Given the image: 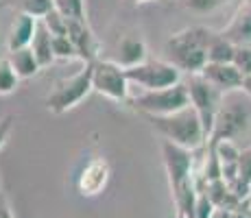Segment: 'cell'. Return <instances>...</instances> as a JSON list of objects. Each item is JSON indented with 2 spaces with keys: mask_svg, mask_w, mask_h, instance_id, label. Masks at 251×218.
Listing matches in <instances>:
<instances>
[{
  "mask_svg": "<svg viewBox=\"0 0 251 218\" xmlns=\"http://www.w3.org/2000/svg\"><path fill=\"white\" fill-rule=\"evenodd\" d=\"M20 76H18L16 68L11 66V61H9V57H2L0 59V96H9L13 94V92L18 90V85H20Z\"/></svg>",
  "mask_w": 251,
  "mask_h": 218,
  "instance_id": "obj_22",
  "label": "cell"
},
{
  "mask_svg": "<svg viewBox=\"0 0 251 218\" xmlns=\"http://www.w3.org/2000/svg\"><path fill=\"white\" fill-rule=\"evenodd\" d=\"M7 4L16 9L18 13H31L35 18H44L55 7V0H7Z\"/></svg>",
  "mask_w": 251,
  "mask_h": 218,
  "instance_id": "obj_20",
  "label": "cell"
},
{
  "mask_svg": "<svg viewBox=\"0 0 251 218\" xmlns=\"http://www.w3.org/2000/svg\"><path fill=\"white\" fill-rule=\"evenodd\" d=\"M245 2H247V4H249V7H251V0H245Z\"/></svg>",
  "mask_w": 251,
  "mask_h": 218,
  "instance_id": "obj_36",
  "label": "cell"
},
{
  "mask_svg": "<svg viewBox=\"0 0 251 218\" xmlns=\"http://www.w3.org/2000/svg\"><path fill=\"white\" fill-rule=\"evenodd\" d=\"M55 7L66 18H88L85 16V0H55Z\"/></svg>",
  "mask_w": 251,
  "mask_h": 218,
  "instance_id": "obj_26",
  "label": "cell"
},
{
  "mask_svg": "<svg viewBox=\"0 0 251 218\" xmlns=\"http://www.w3.org/2000/svg\"><path fill=\"white\" fill-rule=\"evenodd\" d=\"M240 90H243L245 94H247L249 98H251V76H245V81H243V87H240Z\"/></svg>",
  "mask_w": 251,
  "mask_h": 218,
  "instance_id": "obj_32",
  "label": "cell"
},
{
  "mask_svg": "<svg viewBox=\"0 0 251 218\" xmlns=\"http://www.w3.org/2000/svg\"><path fill=\"white\" fill-rule=\"evenodd\" d=\"M37 24L40 18L31 16V13H18L13 18L11 26H9V35H7V50H20V48H28L35 37Z\"/></svg>",
  "mask_w": 251,
  "mask_h": 218,
  "instance_id": "obj_13",
  "label": "cell"
},
{
  "mask_svg": "<svg viewBox=\"0 0 251 218\" xmlns=\"http://www.w3.org/2000/svg\"><path fill=\"white\" fill-rule=\"evenodd\" d=\"M229 0H181V4L192 13H210L216 11L219 7L227 4Z\"/></svg>",
  "mask_w": 251,
  "mask_h": 218,
  "instance_id": "obj_25",
  "label": "cell"
},
{
  "mask_svg": "<svg viewBox=\"0 0 251 218\" xmlns=\"http://www.w3.org/2000/svg\"><path fill=\"white\" fill-rule=\"evenodd\" d=\"M144 118L160 133L162 140L179 144V146L190 148V151H197V148L207 144L203 122H201L199 114H197V109L192 105L168 116H144Z\"/></svg>",
  "mask_w": 251,
  "mask_h": 218,
  "instance_id": "obj_3",
  "label": "cell"
},
{
  "mask_svg": "<svg viewBox=\"0 0 251 218\" xmlns=\"http://www.w3.org/2000/svg\"><path fill=\"white\" fill-rule=\"evenodd\" d=\"M249 192H251V190H249Z\"/></svg>",
  "mask_w": 251,
  "mask_h": 218,
  "instance_id": "obj_37",
  "label": "cell"
},
{
  "mask_svg": "<svg viewBox=\"0 0 251 218\" xmlns=\"http://www.w3.org/2000/svg\"><path fill=\"white\" fill-rule=\"evenodd\" d=\"M52 48L57 59H79L75 44L68 35H52Z\"/></svg>",
  "mask_w": 251,
  "mask_h": 218,
  "instance_id": "obj_24",
  "label": "cell"
},
{
  "mask_svg": "<svg viewBox=\"0 0 251 218\" xmlns=\"http://www.w3.org/2000/svg\"><path fill=\"white\" fill-rule=\"evenodd\" d=\"M68 37L76 48V55L83 64H92L100 57L99 37L92 31L88 18H68Z\"/></svg>",
  "mask_w": 251,
  "mask_h": 218,
  "instance_id": "obj_11",
  "label": "cell"
},
{
  "mask_svg": "<svg viewBox=\"0 0 251 218\" xmlns=\"http://www.w3.org/2000/svg\"><path fill=\"white\" fill-rule=\"evenodd\" d=\"M109 177H112V164L107 162V157H92L76 174V192L85 198L99 196L107 188Z\"/></svg>",
  "mask_w": 251,
  "mask_h": 218,
  "instance_id": "obj_10",
  "label": "cell"
},
{
  "mask_svg": "<svg viewBox=\"0 0 251 218\" xmlns=\"http://www.w3.org/2000/svg\"><path fill=\"white\" fill-rule=\"evenodd\" d=\"M162 159L168 174L171 192H177L181 188L195 183V151L183 148L179 144H173L168 140H162Z\"/></svg>",
  "mask_w": 251,
  "mask_h": 218,
  "instance_id": "obj_9",
  "label": "cell"
},
{
  "mask_svg": "<svg viewBox=\"0 0 251 218\" xmlns=\"http://www.w3.org/2000/svg\"><path fill=\"white\" fill-rule=\"evenodd\" d=\"M223 140H231L236 144L249 140L251 144V98L243 90L229 92L223 96L207 144H216Z\"/></svg>",
  "mask_w": 251,
  "mask_h": 218,
  "instance_id": "obj_2",
  "label": "cell"
},
{
  "mask_svg": "<svg viewBox=\"0 0 251 218\" xmlns=\"http://www.w3.org/2000/svg\"><path fill=\"white\" fill-rule=\"evenodd\" d=\"M131 107L142 116H168L190 105V92L186 81L162 90H140V94L129 98Z\"/></svg>",
  "mask_w": 251,
  "mask_h": 218,
  "instance_id": "obj_5",
  "label": "cell"
},
{
  "mask_svg": "<svg viewBox=\"0 0 251 218\" xmlns=\"http://www.w3.org/2000/svg\"><path fill=\"white\" fill-rule=\"evenodd\" d=\"M129 4H147V2H153V0H127Z\"/></svg>",
  "mask_w": 251,
  "mask_h": 218,
  "instance_id": "obj_33",
  "label": "cell"
},
{
  "mask_svg": "<svg viewBox=\"0 0 251 218\" xmlns=\"http://www.w3.org/2000/svg\"><path fill=\"white\" fill-rule=\"evenodd\" d=\"M234 66L243 72V76H251V46H236Z\"/></svg>",
  "mask_w": 251,
  "mask_h": 218,
  "instance_id": "obj_27",
  "label": "cell"
},
{
  "mask_svg": "<svg viewBox=\"0 0 251 218\" xmlns=\"http://www.w3.org/2000/svg\"><path fill=\"white\" fill-rule=\"evenodd\" d=\"M147 59H149L147 42L140 35H136V33H129V35H125L118 42V57H116V61L123 68H133Z\"/></svg>",
  "mask_w": 251,
  "mask_h": 218,
  "instance_id": "obj_15",
  "label": "cell"
},
{
  "mask_svg": "<svg viewBox=\"0 0 251 218\" xmlns=\"http://www.w3.org/2000/svg\"><path fill=\"white\" fill-rule=\"evenodd\" d=\"M92 85L94 92L114 103H129L131 98V81L127 76V68H123L114 59L99 57L96 61H92Z\"/></svg>",
  "mask_w": 251,
  "mask_h": 218,
  "instance_id": "obj_6",
  "label": "cell"
},
{
  "mask_svg": "<svg viewBox=\"0 0 251 218\" xmlns=\"http://www.w3.org/2000/svg\"><path fill=\"white\" fill-rule=\"evenodd\" d=\"M40 20L46 24V28L52 33V35H68V18H66L57 7H52L44 18H40Z\"/></svg>",
  "mask_w": 251,
  "mask_h": 218,
  "instance_id": "obj_23",
  "label": "cell"
},
{
  "mask_svg": "<svg viewBox=\"0 0 251 218\" xmlns=\"http://www.w3.org/2000/svg\"><path fill=\"white\" fill-rule=\"evenodd\" d=\"M175 218H186V214H183V212H179V210H175Z\"/></svg>",
  "mask_w": 251,
  "mask_h": 218,
  "instance_id": "obj_34",
  "label": "cell"
},
{
  "mask_svg": "<svg viewBox=\"0 0 251 218\" xmlns=\"http://www.w3.org/2000/svg\"><path fill=\"white\" fill-rule=\"evenodd\" d=\"M13 122H16V116L13 114H7L0 118V148L7 144L9 135H11V129H13Z\"/></svg>",
  "mask_w": 251,
  "mask_h": 218,
  "instance_id": "obj_28",
  "label": "cell"
},
{
  "mask_svg": "<svg viewBox=\"0 0 251 218\" xmlns=\"http://www.w3.org/2000/svg\"><path fill=\"white\" fill-rule=\"evenodd\" d=\"M210 218H243L236 210H214Z\"/></svg>",
  "mask_w": 251,
  "mask_h": 218,
  "instance_id": "obj_31",
  "label": "cell"
},
{
  "mask_svg": "<svg viewBox=\"0 0 251 218\" xmlns=\"http://www.w3.org/2000/svg\"><path fill=\"white\" fill-rule=\"evenodd\" d=\"M234 55H236V44L229 42L225 35L214 33L207 48V61L210 64H234Z\"/></svg>",
  "mask_w": 251,
  "mask_h": 218,
  "instance_id": "obj_19",
  "label": "cell"
},
{
  "mask_svg": "<svg viewBox=\"0 0 251 218\" xmlns=\"http://www.w3.org/2000/svg\"><path fill=\"white\" fill-rule=\"evenodd\" d=\"M186 85H188V92H190V105L197 109V114H199L201 122H203V129H205V138H207V142H210L216 114H219L225 94L221 90H216L212 83H207L199 72H197V74H188Z\"/></svg>",
  "mask_w": 251,
  "mask_h": 218,
  "instance_id": "obj_7",
  "label": "cell"
},
{
  "mask_svg": "<svg viewBox=\"0 0 251 218\" xmlns=\"http://www.w3.org/2000/svg\"><path fill=\"white\" fill-rule=\"evenodd\" d=\"M0 218H16L13 216V210H11V203L4 192H0Z\"/></svg>",
  "mask_w": 251,
  "mask_h": 218,
  "instance_id": "obj_29",
  "label": "cell"
},
{
  "mask_svg": "<svg viewBox=\"0 0 251 218\" xmlns=\"http://www.w3.org/2000/svg\"><path fill=\"white\" fill-rule=\"evenodd\" d=\"M92 92H94L92 64H83L79 72H75L68 79L57 81L55 87L50 90V94L44 98V107L46 111H50L55 116H64L75 107H79Z\"/></svg>",
  "mask_w": 251,
  "mask_h": 218,
  "instance_id": "obj_4",
  "label": "cell"
},
{
  "mask_svg": "<svg viewBox=\"0 0 251 218\" xmlns=\"http://www.w3.org/2000/svg\"><path fill=\"white\" fill-rule=\"evenodd\" d=\"M127 76L131 85L140 90H162L181 83V70L173 66L168 59H151L149 57L142 64L127 68Z\"/></svg>",
  "mask_w": 251,
  "mask_h": 218,
  "instance_id": "obj_8",
  "label": "cell"
},
{
  "mask_svg": "<svg viewBox=\"0 0 251 218\" xmlns=\"http://www.w3.org/2000/svg\"><path fill=\"white\" fill-rule=\"evenodd\" d=\"M216 31L203 26V24H195L183 31L175 33L166 40L164 46V55L173 66H177L186 74H197L203 70L207 64V48L214 37Z\"/></svg>",
  "mask_w": 251,
  "mask_h": 218,
  "instance_id": "obj_1",
  "label": "cell"
},
{
  "mask_svg": "<svg viewBox=\"0 0 251 218\" xmlns=\"http://www.w3.org/2000/svg\"><path fill=\"white\" fill-rule=\"evenodd\" d=\"M221 35H225L236 46H251V7L245 0H240L236 13L231 16L227 26L221 31Z\"/></svg>",
  "mask_w": 251,
  "mask_h": 218,
  "instance_id": "obj_14",
  "label": "cell"
},
{
  "mask_svg": "<svg viewBox=\"0 0 251 218\" xmlns=\"http://www.w3.org/2000/svg\"><path fill=\"white\" fill-rule=\"evenodd\" d=\"M31 50L35 52L37 61H40L42 68H48L52 61L57 59L55 57V48H52V33L46 28V24L40 20L37 24V31H35V37L31 42Z\"/></svg>",
  "mask_w": 251,
  "mask_h": 218,
  "instance_id": "obj_18",
  "label": "cell"
},
{
  "mask_svg": "<svg viewBox=\"0 0 251 218\" xmlns=\"http://www.w3.org/2000/svg\"><path fill=\"white\" fill-rule=\"evenodd\" d=\"M9 61H11V66L16 68L18 76L24 81V79H33V76L40 74L42 66L40 61H37L35 52L31 50V46L28 48H20V50H9Z\"/></svg>",
  "mask_w": 251,
  "mask_h": 218,
  "instance_id": "obj_17",
  "label": "cell"
},
{
  "mask_svg": "<svg viewBox=\"0 0 251 218\" xmlns=\"http://www.w3.org/2000/svg\"><path fill=\"white\" fill-rule=\"evenodd\" d=\"M251 190V144L245 146L240 151V159H238V186L236 192L243 198L245 194H249Z\"/></svg>",
  "mask_w": 251,
  "mask_h": 218,
  "instance_id": "obj_21",
  "label": "cell"
},
{
  "mask_svg": "<svg viewBox=\"0 0 251 218\" xmlns=\"http://www.w3.org/2000/svg\"><path fill=\"white\" fill-rule=\"evenodd\" d=\"M236 212H238L243 218H251V192L240 198V205H238V210Z\"/></svg>",
  "mask_w": 251,
  "mask_h": 218,
  "instance_id": "obj_30",
  "label": "cell"
},
{
  "mask_svg": "<svg viewBox=\"0 0 251 218\" xmlns=\"http://www.w3.org/2000/svg\"><path fill=\"white\" fill-rule=\"evenodd\" d=\"M2 7H7V0H0V9Z\"/></svg>",
  "mask_w": 251,
  "mask_h": 218,
  "instance_id": "obj_35",
  "label": "cell"
},
{
  "mask_svg": "<svg viewBox=\"0 0 251 218\" xmlns=\"http://www.w3.org/2000/svg\"><path fill=\"white\" fill-rule=\"evenodd\" d=\"M201 192H207V196H210V201L214 203L216 210H238V205H240L238 192H236L231 186H227L223 179L210 181L205 186V190H201Z\"/></svg>",
  "mask_w": 251,
  "mask_h": 218,
  "instance_id": "obj_16",
  "label": "cell"
},
{
  "mask_svg": "<svg viewBox=\"0 0 251 218\" xmlns=\"http://www.w3.org/2000/svg\"><path fill=\"white\" fill-rule=\"evenodd\" d=\"M199 74L203 76L207 83L214 85L216 90L223 92V94L240 90V87H243V81H245L243 72H240L234 64H210V61H207Z\"/></svg>",
  "mask_w": 251,
  "mask_h": 218,
  "instance_id": "obj_12",
  "label": "cell"
}]
</instances>
